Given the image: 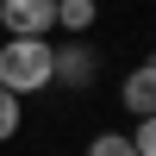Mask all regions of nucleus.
Wrapping results in <instances>:
<instances>
[{"label": "nucleus", "mask_w": 156, "mask_h": 156, "mask_svg": "<svg viewBox=\"0 0 156 156\" xmlns=\"http://www.w3.org/2000/svg\"><path fill=\"white\" fill-rule=\"evenodd\" d=\"M87 156H137V150H131L125 131H94L87 137Z\"/></svg>", "instance_id": "423d86ee"}, {"label": "nucleus", "mask_w": 156, "mask_h": 156, "mask_svg": "<svg viewBox=\"0 0 156 156\" xmlns=\"http://www.w3.org/2000/svg\"><path fill=\"white\" fill-rule=\"evenodd\" d=\"M150 62H156V56H150Z\"/></svg>", "instance_id": "1a4fd4ad"}, {"label": "nucleus", "mask_w": 156, "mask_h": 156, "mask_svg": "<svg viewBox=\"0 0 156 156\" xmlns=\"http://www.w3.org/2000/svg\"><path fill=\"white\" fill-rule=\"evenodd\" d=\"M0 87L19 100L56 87V44L50 37H6L0 44Z\"/></svg>", "instance_id": "f257e3e1"}, {"label": "nucleus", "mask_w": 156, "mask_h": 156, "mask_svg": "<svg viewBox=\"0 0 156 156\" xmlns=\"http://www.w3.org/2000/svg\"><path fill=\"white\" fill-rule=\"evenodd\" d=\"M0 31L6 37H50L56 31V0H0Z\"/></svg>", "instance_id": "f03ea898"}, {"label": "nucleus", "mask_w": 156, "mask_h": 156, "mask_svg": "<svg viewBox=\"0 0 156 156\" xmlns=\"http://www.w3.org/2000/svg\"><path fill=\"white\" fill-rule=\"evenodd\" d=\"M94 75H100V56L81 44V37L56 44V81H62V87H94Z\"/></svg>", "instance_id": "7ed1b4c3"}, {"label": "nucleus", "mask_w": 156, "mask_h": 156, "mask_svg": "<svg viewBox=\"0 0 156 156\" xmlns=\"http://www.w3.org/2000/svg\"><path fill=\"white\" fill-rule=\"evenodd\" d=\"M131 150H137V156H156V112H150V119H137V131H131Z\"/></svg>", "instance_id": "6e6552de"}, {"label": "nucleus", "mask_w": 156, "mask_h": 156, "mask_svg": "<svg viewBox=\"0 0 156 156\" xmlns=\"http://www.w3.org/2000/svg\"><path fill=\"white\" fill-rule=\"evenodd\" d=\"M119 100H125V112H131V119H150V112H156V62H137V69H125Z\"/></svg>", "instance_id": "20e7f679"}, {"label": "nucleus", "mask_w": 156, "mask_h": 156, "mask_svg": "<svg viewBox=\"0 0 156 156\" xmlns=\"http://www.w3.org/2000/svg\"><path fill=\"white\" fill-rule=\"evenodd\" d=\"M19 119H25V100L0 87V144H6V137H19Z\"/></svg>", "instance_id": "0eeeda50"}, {"label": "nucleus", "mask_w": 156, "mask_h": 156, "mask_svg": "<svg viewBox=\"0 0 156 156\" xmlns=\"http://www.w3.org/2000/svg\"><path fill=\"white\" fill-rule=\"evenodd\" d=\"M94 19H100V6H94V0H56V25H62L69 37L94 31Z\"/></svg>", "instance_id": "39448f33"}]
</instances>
